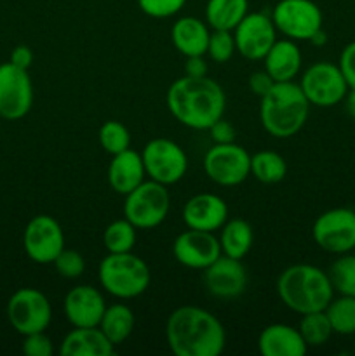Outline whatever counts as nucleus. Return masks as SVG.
<instances>
[{
  "instance_id": "obj_1",
  "label": "nucleus",
  "mask_w": 355,
  "mask_h": 356,
  "mask_svg": "<svg viewBox=\"0 0 355 356\" xmlns=\"http://www.w3.org/2000/svg\"><path fill=\"white\" fill-rule=\"evenodd\" d=\"M166 103L171 115L184 127L207 131L225 115L226 96L223 87L207 75H184L171 83Z\"/></svg>"
},
{
  "instance_id": "obj_2",
  "label": "nucleus",
  "mask_w": 355,
  "mask_h": 356,
  "mask_svg": "<svg viewBox=\"0 0 355 356\" xmlns=\"http://www.w3.org/2000/svg\"><path fill=\"white\" fill-rule=\"evenodd\" d=\"M166 339L176 356H218L226 346L223 323L198 306H180L171 313Z\"/></svg>"
},
{
  "instance_id": "obj_3",
  "label": "nucleus",
  "mask_w": 355,
  "mask_h": 356,
  "mask_svg": "<svg viewBox=\"0 0 355 356\" xmlns=\"http://www.w3.org/2000/svg\"><path fill=\"white\" fill-rule=\"evenodd\" d=\"M260 99L261 125L271 138H292L306 124L310 103L294 80L275 82Z\"/></svg>"
},
{
  "instance_id": "obj_4",
  "label": "nucleus",
  "mask_w": 355,
  "mask_h": 356,
  "mask_svg": "<svg viewBox=\"0 0 355 356\" xmlns=\"http://www.w3.org/2000/svg\"><path fill=\"white\" fill-rule=\"evenodd\" d=\"M277 292L281 301L299 315L322 312L334 298L329 275L312 264L285 268L277 280Z\"/></svg>"
},
{
  "instance_id": "obj_5",
  "label": "nucleus",
  "mask_w": 355,
  "mask_h": 356,
  "mask_svg": "<svg viewBox=\"0 0 355 356\" xmlns=\"http://www.w3.org/2000/svg\"><path fill=\"white\" fill-rule=\"evenodd\" d=\"M97 277L101 287L118 299L138 298L152 282L148 264L132 252L108 254L100 263Z\"/></svg>"
},
{
  "instance_id": "obj_6",
  "label": "nucleus",
  "mask_w": 355,
  "mask_h": 356,
  "mask_svg": "<svg viewBox=\"0 0 355 356\" xmlns=\"http://www.w3.org/2000/svg\"><path fill=\"white\" fill-rule=\"evenodd\" d=\"M171 209V197L166 184L143 181L131 193L125 195L124 218L138 229H152L166 221Z\"/></svg>"
},
{
  "instance_id": "obj_7",
  "label": "nucleus",
  "mask_w": 355,
  "mask_h": 356,
  "mask_svg": "<svg viewBox=\"0 0 355 356\" xmlns=\"http://www.w3.org/2000/svg\"><path fill=\"white\" fill-rule=\"evenodd\" d=\"M7 318L21 336L45 332L52 320V306L47 296L33 287H23L10 296L7 302Z\"/></svg>"
},
{
  "instance_id": "obj_8",
  "label": "nucleus",
  "mask_w": 355,
  "mask_h": 356,
  "mask_svg": "<svg viewBox=\"0 0 355 356\" xmlns=\"http://www.w3.org/2000/svg\"><path fill=\"white\" fill-rule=\"evenodd\" d=\"M275 30L291 40H310L322 28V10L313 0H278L271 10Z\"/></svg>"
},
{
  "instance_id": "obj_9",
  "label": "nucleus",
  "mask_w": 355,
  "mask_h": 356,
  "mask_svg": "<svg viewBox=\"0 0 355 356\" xmlns=\"http://www.w3.org/2000/svg\"><path fill=\"white\" fill-rule=\"evenodd\" d=\"M146 176L160 184L178 183L188 170V156L178 143L167 138H155L141 152Z\"/></svg>"
},
{
  "instance_id": "obj_10",
  "label": "nucleus",
  "mask_w": 355,
  "mask_h": 356,
  "mask_svg": "<svg viewBox=\"0 0 355 356\" xmlns=\"http://www.w3.org/2000/svg\"><path fill=\"white\" fill-rule=\"evenodd\" d=\"M299 87L308 103L320 108H329L341 103L348 92V83L340 66L329 61L310 65L303 72Z\"/></svg>"
},
{
  "instance_id": "obj_11",
  "label": "nucleus",
  "mask_w": 355,
  "mask_h": 356,
  "mask_svg": "<svg viewBox=\"0 0 355 356\" xmlns=\"http://www.w3.org/2000/svg\"><path fill=\"white\" fill-rule=\"evenodd\" d=\"M205 176L219 186H237L251 174V155L240 145H212L204 156Z\"/></svg>"
},
{
  "instance_id": "obj_12",
  "label": "nucleus",
  "mask_w": 355,
  "mask_h": 356,
  "mask_svg": "<svg viewBox=\"0 0 355 356\" xmlns=\"http://www.w3.org/2000/svg\"><path fill=\"white\" fill-rule=\"evenodd\" d=\"M313 242L331 254H347L355 249V211L347 207L329 209L312 226Z\"/></svg>"
},
{
  "instance_id": "obj_13",
  "label": "nucleus",
  "mask_w": 355,
  "mask_h": 356,
  "mask_svg": "<svg viewBox=\"0 0 355 356\" xmlns=\"http://www.w3.org/2000/svg\"><path fill=\"white\" fill-rule=\"evenodd\" d=\"M33 106V83L28 70L13 63L0 65V117L19 120Z\"/></svg>"
},
{
  "instance_id": "obj_14",
  "label": "nucleus",
  "mask_w": 355,
  "mask_h": 356,
  "mask_svg": "<svg viewBox=\"0 0 355 356\" xmlns=\"http://www.w3.org/2000/svg\"><path fill=\"white\" fill-rule=\"evenodd\" d=\"M23 247L33 263L52 264L65 249V233L61 225L52 216H35L24 228Z\"/></svg>"
},
{
  "instance_id": "obj_15",
  "label": "nucleus",
  "mask_w": 355,
  "mask_h": 356,
  "mask_svg": "<svg viewBox=\"0 0 355 356\" xmlns=\"http://www.w3.org/2000/svg\"><path fill=\"white\" fill-rule=\"evenodd\" d=\"M275 35L277 30L271 16L265 13H247L233 30L237 52L249 61H260L277 40Z\"/></svg>"
},
{
  "instance_id": "obj_16",
  "label": "nucleus",
  "mask_w": 355,
  "mask_h": 356,
  "mask_svg": "<svg viewBox=\"0 0 355 356\" xmlns=\"http://www.w3.org/2000/svg\"><path fill=\"white\" fill-rule=\"evenodd\" d=\"M174 259L190 270H205L221 256L219 238L212 232L190 229L180 233L173 243Z\"/></svg>"
},
{
  "instance_id": "obj_17",
  "label": "nucleus",
  "mask_w": 355,
  "mask_h": 356,
  "mask_svg": "<svg viewBox=\"0 0 355 356\" xmlns=\"http://www.w3.org/2000/svg\"><path fill=\"white\" fill-rule=\"evenodd\" d=\"M202 275L204 285L218 299H235L244 294L247 287V271L244 268L242 261L233 259V257L221 256L209 264Z\"/></svg>"
},
{
  "instance_id": "obj_18",
  "label": "nucleus",
  "mask_w": 355,
  "mask_h": 356,
  "mask_svg": "<svg viewBox=\"0 0 355 356\" xmlns=\"http://www.w3.org/2000/svg\"><path fill=\"white\" fill-rule=\"evenodd\" d=\"M104 309V298L93 285L73 287L63 301V312L73 327H97Z\"/></svg>"
},
{
  "instance_id": "obj_19",
  "label": "nucleus",
  "mask_w": 355,
  "mask_h": 356,
  "mask_svg": "<svg viewBox=\"0 0 355 356\" xmlns=\"http://www.w3.org/2000/svg\"><path fill=\"white\" fill-rule=\"evenodd\" d=\"M228 219V205L214 193H198L183 207V221L187 228L200 232H218Z\"/></svg>"
},
{
  "instance_id": "obj_20",
  "label": "nucleus",
  "mask_w": 355,
  "mask_h": 356,
  "mask_svg": "<svg viewBox=\"0 0 355 356\" xmlns=\"http://www.w3.org/2000/svg\"><path fill=\"white\" fill-rule=\"evenodd\" d=\"M258 350L263 356H305L308 344L294 327L287 323H271L261 330Z\"/></svg>"
},
{
  "instance_id": "obj_21",
  "label": "nucleus",
  "mask_w": 355,
  "mask_h": 356,
  "mask_svg": "<svg viewBox=\"0 0 355 356\" xmlns=\"http://www.w3.org/2000/svg\"><path fill=\"white\" fill-rule=\"evenodd\" d=\"M145 176L146 170L141 153L129 148L111 156V162L108 165V183L115 193H131L136 186L145 181Z\"/></svg>"
},
{
  "instance_id": "obj_22",
  "label": "nucleus",
  "mask_w": 355,
  "mask_h": 356,
  "mask_svg": "<svg viewBox=\"0 0 355 356\" xmlns=\"http://www.w3.org/2000/svg\"><path fill=\"white\" fill-rule=\"evenodd\" d=\"M115 344L100 327H75L66 334L59 346L61 356H111Z\"/></svg>"
},
{
  "instance_id": "obj_23",
  "label": "nucleus",
  "mask_w": 355,
  "mask_h": 356,
  "mask_svg": "<svg viewBox=\"0 0 355 356\" xmlns=\"http://www.w3.org/2000/svg\"><path fill=\"white\" fill-rule=\"evenodd\" d=\"M265 72L275 80V82H291L301 70L303 56L296 40L282 38L275 40L270 51L263 58Z\"/></svg>"
},
{
  "instance_id": "obj_24",
  "label": "nucleus",
  "mask_w": 355,
  "mask_h": 356,
  "mask_svg": "<svg viewBox=\"0 0 355 356\" xmlns=\"http://www.w3.org/2000/svg\"><path fill=\"white\" fill-rule=\"evenodd\" d=\"M211 31L205 21L194 16H183L171 28V40L176 51L184 58L190 56H205Z\"/></svg>"
},
{
  "instance_id": "obj_25",
  "label": "nucleus",
  "mask_w": 355,
  "mask_h": 356,
  "mask_svg": "<svg viewBox=\"0 0 355 356\" xmlns=\"http://www.w3.org/2000/svg\"><path fill=\"white\" fill-rule=\"evenodd\" d=\"M253 242V226L246 219H226L225 225L221 226L219 245H221V254L225 256L233 257V259H244L249 254Z\"/></svg>"
},
{
  "instance_id": "obj_26",
  "label": "nucleus",
  "mask_w": 355,
  "mask_h": 356,
  "mask_svg": "<svg viewBox=\"0 0 355 356\" xmlns=\"http://www.w3.org/2000/svg\"><path fill=\"white\" fill-rule=\"evenodd\" d=\"M249 13V0H207L205 21L212 30H235Z\"/></svg>"
},
{
  "instance_id": "obj_27",
  "label": "nucleus",
  "mask_w": 355,
  "mask_h": 356,
  "mask_svg": "<svg viewBox=\"0 0 355 356\" xmlns=\"http://www.w3.org/2000/svg\"><path fill=\"white\" fill-rule=\"evenodd\" d=\"M134 313L129 306L117 302V305L106 306L103 313V318L100 322V329L103 330L104 336L118 346V344L125 343L127 337L131 336L132 330H134Z\"/></svg>"
},
{
  "instance_id": "obj_28",
  "label": "nucleus",
  "mask_w": 355,
  "mask_h": 356,
  "mask_svg": "<svg viewBox=\"0 0 355 356\" xmlns=\"http://www.w3.org/2000/svg\"><path fill=\"white\" fill-rule=\"evenodd\" d=\"M251 174L260 183H281L285 177V174H287V163H285L284 156L278 155L277 152L263 149V152L251 155Z\"/></svg>"
},
{
  "instance_id": "obj_29",
  "label": "nucleus",
  "mask_w": 355,
  "mask_h": 356,
  "mask_svg": "<svg viewBox=\"0 0 355 356\" xmlns=\"http://www.w3.org/2000/svg\"><path fill=\"white\" fill-rule=\"evenodd\" d=\"M329 318L333 332L340 336L355 334V298L354 296H341L331 299L327 308L324 309Z\"/></svg>"
},
{
  "instance_id": "obj_30",
  "label": "nucleus",
  "mask_w": 355,
  "mask_h": 356,
  "mask_svg": "<svg viewBox=\"0 0 355 356\" xmlns=\"http://www.w3.org/2000/svg\"><path fill=\"white\" fill-rule=\"evenodd\" d=\"M138 228L129 219H117L110 222L103 233V243L108 254L131 252L136 245V235Z\"/></svg>"
},
{
  "instance_id": "obj_31",
  "label": "nucleus",
  "mask_w": 355,
  "mask_h": 356,
  "mask_svg": "<svg viewBox=\"0 0 355 356\" xmlns=\"http://www.w3.org/2000/svg\"><path fill=\"white\" fill-rule=\"evenodd\" d=\"M299 334L303 336L305 343L310 346H324L333 336V327L326 312H312L301 315V322L298 327Z\"/></svg>"
},
{
  "instance_id": "obj_32",
  "label": "nucleus",
  "mask_w": 355,
  "mask_h": 356,
  "mask_svg": "<svg viewBox=\"0 0 355 356\" xmlns=\"http://www.w3.org/2000/svg\"><path fill=\"white\" fill-rule=\"evenodd\" d=\"M329 278L333 289L341 296H354L355 298V256L354 254H341L329 268Z\"/></svg>"
},
{
  "instance_id": "obj_33",
  "label": "nucleus",
  "mask_w": 355,
  "mask_h": 356,
  "mask_svg": "<svg viewBox=\"0 0 355 356\" xmlns=\"http://www.w3.org/2000/svg\"><path fill=\"white\" fill-rule=\"evenodd\" d=\"M100 145L108 155H117L131 148V134L118 120H106L100 129Z\"/></svg>"
},
{
  "instance_id": "obj_34",
  "label": "nucleus",
  "mask_w": 355,
  "mask_h": 356,
  "mask_svg": "<svg viewBox=\"0 0 355 356\" xmlns=\"http://www.w3.org/2000/svg\"><path fill=\"white\" fill-rule=\"evenodd\" d=\"M235 38H233V31L228 30H212L211 37H209L207 52L209 58L214 63H226L232 59L233 52H235Z\"/></svg>"
},
{
  "instance_id": "obj_35",
  "label": "nucleus",
  "mask_w": 355,
  "mask_h": 356,
  "mask_svg": "<svg viewBox=\"0 0 355 356\" xmlns=\"http://www.w3.org/2000/svg\"><path fill=\"white\" fill-rule=\"evenodd\" d=\"M52 264L63 278H70V280L79 278L86 270V259H84L82 254L73 249H66V247L59 252V256L56 257Z\"/></svg>"
},
{
  "instance_id": "obj_36",
  "label": "nucleus",
  "mask_w": 355,
  "mask_h": 356,
  "mask_svg": "<svg viewBox=\"0 0 355 356\" xmlns=\"http://www.w3.org/2000/svg\"><path fill=\"white\" fill-rule=\"evenodd\" d=\"M187 0H138V6L146 16L164 19V17L176 16L184 7Z\"/></svg>"
},
{
  "instance_id": "obj_37",
  "label": "nucleus",
  "mask_w": 355,
  "mask_h": 356,
  "mask_svg": "<svg viewBox=\"0 0 355 356\" xmlns=\"http://www.w3.org/2000/svg\"><path fill=\"white\" fill-rule=\"evenodd\" d=\"M21 350L26 356H51L52 351H54V346H52V341L47 334L35 332L24 336Z\"/></svg>"
},
{
  "instance_id": "obj_38",
  "label": "nucleus",
  "mask_w": 355,
  "mask_h": 356,
  "mask_svg": "<svg viewBox=\"0 0 355 356\" xmlns=\"http://www.w3.org/2000/svg\"><path fill=\"white\" fill-rule=\"evenodd\" d=\"M338 66H340L341 73H343L345 80H347L348 89H355V42L345 45V49L340 54Z\"/></svg>"
},
{
  "instance_id": "obj_39",
  "label": "nucleus",
  "mask_w": 355,
  "mask_h": 356,
  "mask_svg": "<svg viewBox=\"0 0 355 356\" xmlns=\"http://www.w3.org/2000/svg\"><path fill=\"white\" fill-rule=\"evenodd\" d=\"M207 131L211 132V139L216 145H225V143L235 141V129H233V125L230 124V122H226L225 118L216 120Z\"/></svg>"
},
{
  "instance_id": "obj_40",
  "label": "nucleus",
  "mask_w": 355,
  "mask_h": 356,
  "mask_svg": "<svg viewBox=\"0 0 355 356\" xmlns=\"http://www.w3.org/2000/svg\"><path fill=\"white\" fill-rule=\"evenodd\" d=\"M275 80L268 75L267 72H254L253 75L249 76V89L253 90L254 96L258 97H263L268 90L274 87Z\"/></svg>"
},
{
  "instance_id": "obj_41",
  "label": "nucleus",
  "mask_w": 355,
  "mask_h": 356,
  "mask_svg": "<svg viewBox=\"0 0 355 356\" xmlns=\"http://www.w3.org/2000/svg\"><path fill=\"white\" fill-rule=\"evenodd\" d=\"M10 63L19 66V68L28 70L31 66V63H33V52H31V49L28 45H17L10 52Z\"/></svg>"
},
{
  "instance_id": "obj_42",
  "label": "nucleus",
  "mask_w": 355,
  "mask_h": 356,
  "mask_svg": "<svg viewBox=\"0 0 355 356\" xmlns=\"http://www.w3.org/2000/svg\"><path fill=\"white\" fill-rule=\"evenodd\" d=\"M184 75L188 76H205L207 75V63L204 56H190L184 63Z\"/></svg>"
},
{
  "instance_id": "obj_43",
  "label": "nucleus",
  "mask_w": 355,
  "mask_h": 356,
  "mask_svg": "<svg viewBox=\"0 0 355 356\" xmlns=\"http://www.w3.org/2000/svg\"><path fill=\"white\" fill-rule=\"evenodd\" d=\"M345 108H347V113L352 118H355V89H348L347 96H345Z\"/></svg>"
},
{
  "instance_id": "obj_44",
  "label": "nucleus",
  "mask_w": 355,
  "mask_h": 356,
  "mask_svg": "<svg viewBox=\"0 0 355 356\" xmlns=\"http://www.w3.org/2000/svg\"><path fill=\"white\" fill-rule=\"evenodd\" d=\"M310 44H313V45H317V47H322L324 44H326L327 42V35H326V31L322 30V28H320L319 31H317L315 35H313L312 38H310Z\"/></svg>"
}]
</instances>
